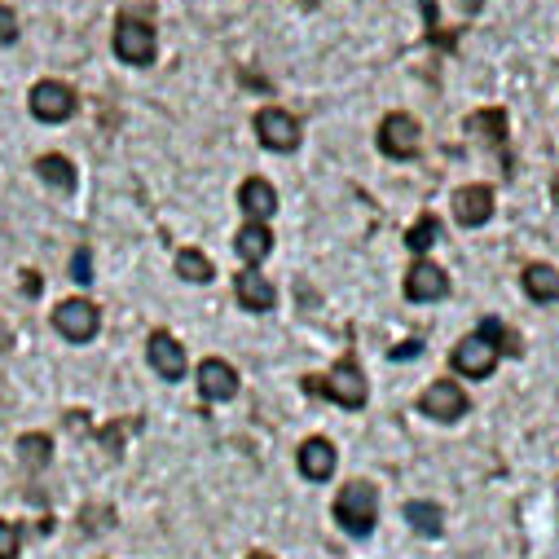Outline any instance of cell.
<instances>
[{
  "instance_id": "26",
  "label": "cell",
  "mask_w": 559,
  "mask_h": 559,
  "mask_svg": "<svg viewBox=\"0 0 559 559\" xmlns=\"http://www.w3.org/2000/svg\"><path fill=\"white\" fill-rule=\"evenodd\" d=\"M418 10H424V40L428 45H437V49H445V53H454V45L445 40V32H441V10H437V0H418Z\"/></svg>"
},
{
  "instance_id": "22",
  "label": "cell",
  "mask_w": 559,
  "mask_h": 559,
  "mask_svg": "<svg viewBox=\"0 0 559 559\" xmlns=\"http://www.w3.org/2000/svg\"><path fill=\"white\" fill-rule=\"evenodd\" d=\"M36 177H40L45 186L62 190V194L75 190V164H71L67 155H40V159H36Z\"/></svg>"
},
{
  "instance_id": "2",
  "label": "cell",
  "mask_w": 559,
  "mask_h": 559,
  "mask_svg": "<svg viewBox=\"0 0 559 559\" xmlns=\"http://www.w3.org/2000/svg\"><path fill=\"white\" fill-rule=\"evenodd\" d=\"M331 515H335V524H340L348 537H370V533H374V520H379V485H370V480H348V485L335 493Z\"/></svg>"
},
{
  "instance_id": "9",
  "label": "cell",
  "mask_w": 559,
  "mask_h": 559,
  "mask_svg": "<svg viewBox=\"0 0 559 559\" xmlns=\"http://www.w3.org/2000/svg\"><path fill=\"white\" fill-rule=\"evenodd\" d=\"M53 331L67 340V344H88L97 331H102V309L93 300H62L53 309Z\"/></svg>"
},
{
  "instance_id": "16",
  "label": "cell",
  "mask_w": 559,
  "mask_h": 559,
  "mask_svg": "<svg viewBox=\"0 0 559 559\" xmlns=\"http://www.w3.org/2000/svg\"><path fill=\"white\" fill-rule=\"evenodd\" d=\"M296 467H300V476L305 480H331L335 476V467H340V450L326 441V437H309L300 450H296Z\"/></svg>"
},
{
  "instance_id": "3",
  "label": "cell",
  "mask_w": 559,
  "mask_h": 559,
  "mask_svg": "<svg viewBox=\"0 0 559 559\" xmlns=\"http://www.w3.org/2000/svg\"><path fill=\"white\" fill-rule=\"evenodd\" d=\"M374 146L383 159H396V164H409L424 155V123H418L409 110H392L379 119L374 128Z\"/></svg>"
},
{
  "instance_id": "11",
  "label": "cell",
  "mask_w": 559,
  "mask_h": 559,
  "mask_svg": "<svg viewBox=\"0 0 559 559\" xmlns=\"http://www.w3.org/2000/svg\"><path fill=\"white\" fill-rule=\"evenodd\" d=\"M493 199H498V194H493V186H485V181L459 186V190H454V221H459L463 229H485V225L493 221V212H498Z\"/></svg>"
},
{
  "instance_id": "31",
  "label": "cell",
  "mask_w": 559,
  "mask_h": 559,
  "mask_svg": "<svg viewBox=\"0 0 559 559\" xmlns=\"http://www.w3.org/2000/svg\"><path fill=\"white\" fill-rule=\"evenodd\" d=\"M23 292H27V296H36V292H40V277H36V273H32V277H23Z\"/></svg>"
},
{
  "instance_id": "23",
  "label": "cell",
  "mask_w": 559,
  "mask_h": 559,
  "mask_svg": "<svg viewBox=\"0 0 559 559\" xmlns=\"http://www.w3.org/2000/svg\"><path fill=\"white\" fill-rule=\"evenodd\" d=\"M480 335H485L498 353H507V357H524V340H520V331L507 326L502 318H480Z\"/></svg>"
},
{
  "instance_id": "18",
  "label": "cell",
  "mask_w": 559,
  "mask_h": 559,
  "mask_svg": "<svg viewBox=\"0 0 559 559\" xmlns=\"http://www.w3.org/2000/svg\"><path fill=\"white\" fill-rule=\"evenodd\" d=\"M234 251H238V260L247 269H260L269 260V251H273V229L260 225V221H242V229L234 234Z\"/></svg>"
},
{
  "instance_id": "5",
  "label": "cell",
  "mask_w": 559,
  "mask_h": 559,
  "mask_svg": "<svg viewBox=\"0 0 559 559\" xmlns=\"http://www.w3.org/2000/svg\"><path fill=\"white\" fill-rule=\"evenodd\" d=\"M110 49H115V58L128 62V67H151L155 53H159V36H155V27H151L146 19L119 14L115 36H110Z\"/></svg>"
},
{
  "instance_id": "27",
  "label": "cell",
  "mask_w": 559,
  "mask_h": 559,
  "mask_svg": "<svg viewBox=\"0 0 559 559\" xmlns=\"http://www.w3.org/2000/svg\"><path fill=\"white\" fill-rule=\"evenodd\" d=\"M23 546V528L14 520H0V559H19Z\"/></svg>"
},
{
  "instance_id": "13",
  "label": "cell",
  "mask_w": 559,
  "mask_h": 559,
  "mask_svg": "<svg viewBox=\"0 0 559 559\" xmlns=\"http://www.w3.org/2000/svg\"><path fill=\"white\" fill-rule=\"evenodd\" d=\"M146 361H151V370H155L164 383L186 379V348H181L168 331H155V335L146 340Z\"/></svg>"
},
{
  "instance_id": "21",
  "label": "cell",
  "mask_w": 559,
  "mask_h": 559,
  "mask_svg": "<svg viewBox=\"0 0 559 559\" xmlns=\"http://www.w3.org/2000/svg\"><path fill=\"white\" fill-rule=\"evenodd\" d=\"M401 515H405V524L414 533H424V537H441L445 533V511L437 502H405Z\"/></svg>"
},
{
  "instance_id": "14",
  "label": "cell",
  "mask_w": 559,
  "mask_h": 559,
  "mask_svg": "<svg viewBox=\"0 0 559 559\" xmlns=\"http://www.w3.org/2000/svg\"><path fill=\"white\" fill-rule=\"evenodd\" d=\"M199 396L207 405H221V401H234L238 396V370L225 361V357H207L199 366Z\"/></svg>"
},
{
  "instance_id": "12",
  "label": "cell",
  "mask_w": 559,
  "mask_h": 559,
  "mask_svg": "<svg viewBox=\"0 0 559 559\" xmlns=\"http://www.w3.org/2000/svg\"><path fill=\"white\" fill-rule=\"evenodd\" d=\"M507 128H511V119H507L502 106H480V110H472L463 119V132L476 136V142L489 146V151H507V136H511Z\"/></svg>"
},
{
  "instance_id": "10",
  "label": "cell",
  "mask_w": 559,
  "mask_h": 559,
  "mask_svg": "<svg viewBox=\"0 0 559 559\" xmlns=\"http://www.w3.org/2000/svg\"><path fill=\"white\" fill-rule=\"evenodd\" d=\"M498 361H502V353L476 331V335H463L459 344H454V353H450V366H454V374H467V379H489L493 370H498Z\"/></svg>"
},
{
  "instance_id": "29",
  "label": "cell",
  "mask_w": 559,
  "mask_h": 559,
  "mask_svg": "<svg viewBox=\"0 0 559 559\" xmlns=\"http://www.w3.org/2000/svg\"><path fill=\"white\" fill-rule=\"evenodd\" d=\"M19 40V14L10 5H0V45H14Z\"/></svg>"
},
{
  "instance_id": "7",
  "label": "cell",
  "mask_w": 559,
  "mask_h": 559,
  "mask_svg": "<svg viewBox=\"0 0 559 559\" xmlns=\"http://www.w3.org/2000/svg\"><path fill=\"white\" fill-rule=\"evenodd\" d=\"M401 292H405L409 305H441L450 296V273L441 264H432V260H414L405 269Z\"/></svg>"
},
{
  "instance_id": "6",
  "label": "cell",
  "mask_w": 559,
  "mask_h": 559,
  "mask_svg": "<svg viewBox=\"0 0 559 559\" xmlns=\"http://www.w3.org/2000/svg\"><path fill=\"white\" fill-rule=\"evenodd\" d=\"M472 409L467 388L459 379H432L424 392H418V414L437 418V424H459V418Z\"/></svg>"
},
{
  "instance_id": "32",
  "label": "cell",
  "mask_w": 559,
  "mask_h": 559,
  "mask_svg": "<svg viewBox=\"0 0 559 559\" xmlns=\"http://www.w3.org/2000/svg\"><path fill=\"white\" fill-rule=\"evenodd\" d=\"M459 5H463L467 14H480V5H485V0H459Z\"/></svg>"
},
{
  "instance_id": "1",
  "label": "cell",
  "mask_w": 559,
  "mask_h": 559,
  "mask_svg": "<svg viewBox=\"0 0 559 559\" xmlns=\"http://www.w3.org/2000/svg\"><path fill=\"white\" fill-rule=\"evenodd\" d=\"M305 392L326 396V401H335V405H344V409H361L366 396H370V383H366V374H361V361H357L353 353H344L326 374H309V379H305Z\"/></svg>"
},
{
  "instance_id": "28",
  "label": "cell",
  "mask_w": 559,
  "mask_h": 559,
  "mask_svg": "<svg viewBox=\"0 0 559 559\" xmlns=\"http://www.w3.org/2000/svg\"><path fill=\"white\" fill-rule=\"evenodd\" d=\"M71 277L80 287H88L93 283V255H88V247H80L75 255H71Z\"/></svg>"
},
{
  "instance_id": "20",
  "label": "cell",
  "mask_w": 559,
  "mask_h": 559,
  "mask_svg": "<svg viewBox=\"0 0 559 559\" xmlns=\"http://www.w3.org/2000/svg\"><path fill=\"white\" fill-rule=\"evenodd\" d=\"M441 238H445V225H441V216H437V212H424V216H418V221L405 229V247H409L418 260H424Z\"/></svg>"
},
{
  "instance_id": "24",
  "label": "cell",
  "mask_w": 559,
  "mask_h": 559,
  "mask_svg": "<svg viewBox=\"0 0 559 559\" xmlns=\"http://www.w3.org/2000/svg\"><path fill=\"white\" fill-rule=\"evenodd\" d=\"M19 459L27 472H45L53 463V441L45 432H27V437H19Z\"/></svg>"
},
{
  "instance_id": "15",
  "label": "cell",
  "mask_w": 559,
  "mask_h": 559,
  "mask_svg": "<svg viewBox=\"0 0 559 559\" xmlns=\"http://www.w3.org/2000/svg\"><path fill=\"white\" fill-rule=\"evenodd\" d=\"M234 296H238V305H242L247 313H273V305H277V287L269 283L260 269L234 273Z\"/></svg>"
},
{
  "instance_id": "19",
  "label": "cell",
  "mask_w": 559,
  "mask_h": 559,
  "mask_svg": "<svg viewBox=\"0 0 559 559\" xmlns=\"http://www.w3.org/2000/svg\"><path fill=\"white\" fill-rule=\"evenodd\" d=\"M520 287H524V296L533 300V305H559V269L555 264H524V273H520Z\"/></svg>"
},
{
  "instance_id": "4",
  "label": "cell",
  "mask_w": 559,
  "mask_h": 559,
  "mask_svg": "<svg viewBox=\"0 0 559 559\" xmlns=\"http://www.w3.org/2000/svg\"><path fill=\"white\" fill-rule=\"evenodd\" d=\"M251 132H255V142L269 151V155H292L300 151L305 142V132H300V119L283 106H260L255 119H251Z\"/></svg>"
},
{
  "instance_id": "17",
  "label": "cell",
  "mask_w": 559,
  "mask_h": 559,
  "mask_svg": "<svg viewBox=\"0 0 559 559\" xmlns=\"http://www.w3.org/2000/svg\"><path fill=\"white\" fill-rule=\"evenodd\" d=\"M238 207H242L247 221L269 225L273 212H277V190H273V181H264V177H247V181L238 186Z\"/></svg>"
},
{
  "instance_id": "25",
  "label": "cell",
  "mask_w": 559,
  "mask_h": 559,
  "mask_svg": "<svg viewBox=\"0 0 559 559\" xmlns=\"http://www.w3.org/2000/svg\"><path fill=\"white\" fill-rule=\"evenodd\" d=\"M177 273L186 277V283L203 287V283H212V277H216V264L199 247H186V251H177Z\"/></svg>"
},
{
  "instance_id": "8",
  "label": "cell",
  "mask_w": 559,
  "mask_h": 559,
  "mask_svg": "<svg viewBox=\"0 0 559 559\" xmlns=\"http://www.w3.org/2000/svg\"><path fill=\"white\" fill-rule=\"evenodd\" d=\"M27 106H32V115H36L40 123H67V119L75 115L80 97H75V88L62 84V80H36Z\"/></svg>"
},
{
  "instance_id": "33",
  "label": "cell",
  "mask_w": 559,
  "mask_h": 559,
  "mask_svg": "<svg viewBox=\"0 0 559 559\" xmlns=\"http://www.w3.org/2000/svg\"><path fill=\"white\" fill-rule=\"evenodd\" d=\"M247 559H273V555H269V550H251Z\"/></svg>"
},
{
  "instance_id": "30",
  "label": "cell",
  "mask_w": 559,
  "mask_h": 559,
  "mask_svg": "<svg viewBox=\"0 0 559 559\" xmlns=\"http://www.w3.org/2000/svg\"><path fill=\"white\" fill-rule=\"evenodd\" d=\"M388 357H392V361H414V357H424V340H405V344H396Z\"/></svg>"
}]
</instances>
